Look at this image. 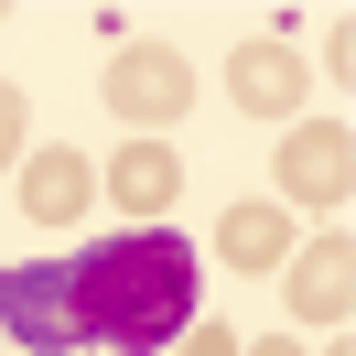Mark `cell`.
<instances>
[{
	"mask_svg": "<svg viewBox=\"0 0 356 356\" xmlns=\"http://www.w3.org/2000/svg\"><path fill=\"white\" fill-rule=\"evenodd\" d=\"M195 313H205V248L184 227H130L76 259L0 270L11 356H162Z\"/></svg>",
	"mask_w": 356,
	"mask_h": 356,
	"instance_id": "6da1fadb",
	"label": "cell"
},
{
	"mask_svg": "<svg viewBox=\"0 0 356 356\" xmlns=\"http://www.w3.org/2000/svg\"><path fill=\"white\" fill-rule=\"evenodd\" d=\"M108 108L130 119V140H162L184 108H195V65L173 44H119L108 54Z\"/></svg>",
	"mask_w": 356,
	"mask_h": 356,
	"instance_id": "7a4b0ae2",
	"label": "cell"
},
{
	"mask_svg": "<svg viewBox=\"0 0 356 356\" xmlns=\"http://www.w3.org/2000/svg\"><path fill=\"white\" fill-rule=\"evenodd\" d=\"M346 195H356V140H346V119H291V130H281V195H270V205L346 216Z\"/></svg>",
	"mask_w": 356,
	"mask_h": 356,
	"instance_id": "3957f363",
	"label": "cell"
},
{
	"mask_svg": "<svg viewBox=\"0 0 356 356\" xmlns=\"http://www.w3.org/2000/svg\"><path fill=\"white\" fill-rule=\"evenodd\" d=\"M281 291H291L302 324H334V334H346V302H356V238H346V216H334L313 248H291V281Z\"/></svg>",
	"mask_w": 356,
	"mask_h": 356,
	"instance_id": "277c9868",
	"label": "cell"
},
{
	"mask_svg": "<svg viewBox=\"0 0 356 356\" xmlns=\"http://www.w3.org/2000/svg\"><path fill=\"white\" fill-rule=\"evenodd\" d=\"M97 195H108V205H130L140 227H173V195H184L173 140H119V152H108V173H97Z\"/></svg>",
	"mask_w": 356,
	"mask_h": 356,
	"instance_id": "5b68a950",
	"label": "cell"
},
{
	"mask_svg": "<svg viewBox=\"0 0 356 356\" xmlns=\"http://www.w3.org/2000/svg\"><path fill=\"white\" fill-rule=\"evenodd\" d=\"M87 205H97V162L76 152V140L22 152V216H33V227H76Z\"/></svg>",
	"mask_w": 356,
	"mask_h": 356,
	"instance_id": "8992f818",
	"label": "cell"
},
{
	"mask_svg": "<svg viewBox=\"0 0 356 356\" xmlns=\"http://www.w3.org/2000/svg\"><path fill=\"white\" fill-rule=\"evenodd\" d=\"M227 97H238L248 119H291V108H302V54H291L281 33L238 44V54H227Z\"/></svg>",
	"mask_w": 356,
	"mask_h": 356,
	"instance_id": "52a82bcc",
	"label": "cell"
},
{
	"mask_svg": "<svg viewBox=\"0 0 356 356\" xmlns=\"http://www.w3.org/2000/svg\"><path fill=\"white\" fill-rule=\"evenodd\" d=\"M216 259H227V270H281V259H291V205L238 195V205L216 216Z\"/></svg>",
	"mask_w": 356,
	"mask_h": 356,
	"instance_id": "ba28073f",
	"label": "cell"
},
{
	"mask_svg": "<svg viewBox=\"0 0 356 356\" xmlns=\"http://www.w3.org/2000/svg\"><path fill=\"white\" fill-rule=\"evenodd\" d=\"M22 152H33V97L0 76V162H22Z\"/></svg>",
	"mask_w": 356,
	"mask_h": 356,
	"instance_id": "9c48e42d",
	"label": "cell"
},
{
	"mask_svg": "<svg viewBox=\"0 0 356 356\" xmlns=\"http://www.w3.org/2000/svg\"><path fill=\"white\" fill-rule=\"evenodd\" d=\"M238 346H248V334H227V324H205V313H195V324H184L162 356H238Z\"/></svg>",
	"mask_w": 356,
	"mask_h": 356,
	"instance_id": "30bf717a",
	"label": "cell"
},
{
	"mask_svg": "<svg viewBox=\"0 0 356 356\" xmlns=\"http://www.w3.org/2000/svg\"><path fill=\"white\" fill-rule=\"evenodd\" d=\"M238 356H302V346H291V334H248Z\"/></svg>",
	"mask_w": 356,
	"mask_h": 356,
	"instance_id": "8fae6325",
	"label": "cell"
},
{
	"mask_svg": "<svg viewBox=\"0 0 356 356\" xmlns=\"http://www.w3.org/2000/svg\"><path fill=\"white\" fill-rule=\"evenodd\" d=\"M334 356H356V346H346V334H334Z\"/></svg>",
	"mask_w": 356,
	"mask_h": 356,
	"instance_id": "7c38bea8",
	"label": "cell"
}]
</instances>
